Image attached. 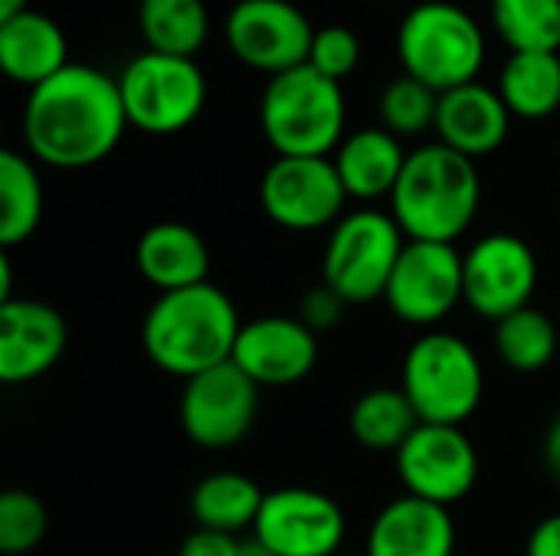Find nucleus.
<instances>
[{
    "instance_id": "28",
    "label": "nucleus",
    "mask_w": 560,
    "mask_h": 556,
    "mask_svg": "<svg viewBox=\"0 0 560 556\" xmlns=\"http://www.w3.org/2000/svg\"><path fill=\"white\" fill-rule=\"evenodd\" d=\"M492 344L509 370L541 374L558 357V328L541 308L528 305L495 324Z\"/></svg>"
},
{
    "instance_id": "17",
    "label": "nucleus",
    "mask_w": 560,
    "mask_h": 556,
    "mask_svg": "<svg viewBox=\"0 0 560 556\" xmlns=\"http://www.w3.org/2000/svg\"><path fill=\"white\" fill-rule=\"evenodd\" d=\"M62 315L36 298L0 301V383L20 387L49 374L66 354Z\"/></svg>"
},
{
    "instance_id": "5",
    "label": "nucleus",
    "mask_w": 560,
    "mask_h": 556,
    "mask_svg": "<svg viewBox=\"0 0 560 556\" xmlns=\"http://www.w3.org/2000/svg\"><path fill=\"white\" fill-rule=\"evenodd\" d=\"M400 390L413 403L420 423L463 426L482 403L486 374L479 354L459 334L427 331L404 357Z\"/></svg>"
},
{
    "instance_id": "9",
    "label": "nucleus",
    "mask_w": 560,
    "mask_h": 556,
    "mask_svg": "<svg viewBox=\"0 0 560 556\" xmlns=\"http://www.w3.org/2000/svg\"><path fill=\"white\" fill-rule=\"evenodd\" d=\"M259 203L276 226L312 233L345 216L348 190L331 157H276L259 180Z\"/></svg>"
},
{
    "instance_id": "31",
    "label": "nucleus",
    "mask_w": 560,
    "mask_h": 556,
    "mask_svg": "<svg viewBox=\"0 0 560 556\" xmlns=\"http://www.w3.org/2000/svg\"><path fill=\"white\" fill-rule=\"evenodd\" d=\"M46 531H49V511L33 492L10 488L0 495V554H33L43 544Z\"/></svg>"
},
{
    "instance_id": "8",
    "label": "nucleus",
    "mask_w": 560,
    "mask_h": 556,
    "mask_svg": "<svg viewBox=\"0 0 560 556\" xmlns=\"http://www.w3.org/2000/svg\"><path fill=\"white\" fill-rule=\"evenodd\" d=\"M128 125L144 134H177L207 105V75L194 56L144 49L118 75Z\"/></svg>"
},
{
    "instance_id": "21",
    "label": "nucleus",
    "mask_w": 560,
    "mask_h": 556,
    "mask_svg": "<svg viewBox=\"0 0 560 556\" xmlns=\"http://www.w3.org/2000/svg\"><path fill=\"white\" fill-rule=\"evenodd\" d=\"M0 66L13 82L30 88L52 79L69 66V43L62 26L30 7L0 20Z\"/></svg>"
},
{
    "instance_id": "16",
    "label": "nucleus",
    "mask_w": 560,
    "mask_h": 556,
    "mask_svg": "<svg viewBox=\"0 0 560 556\" xmlns=\"http://www.w3.org/2000/svg\"><path fill=\"white\" fill-rule=\"evenodd\" d=\"M233 364L256 387H292L318 364V334L302 318L266 315L243 321Z\"/></svg>"
},
{
    "instance_id": "20",
    "label": "nucleus",
    "mask_w": 560,
    "mask_h": 556,
    "mask_svg": "<svg viewBox=\"0 0 560 556\" xmlns=\"http://www.w3.org/2000/svg\"><path fill=\"white\" fill-rule=\"evenodd\" d=\"M138 272L151 288L180 292L203 285L210 275V246L207 239L187 223H154L141 233L135 249Z\"/></svg>"
},
{
    "instance_id": "7",
    "label": "nucleus",
    "mask_w": 560,
    "mask_h": 556,
    "mask_svg": "<svg viewBox=\"0 0 560 556\" xmlns=\"http://www.w3.org/2000/svg\"><path fill=\"white\" fill-rule=\"evenodd\" d=\"M404 246L407 236L390 213L381 210L345 213L331 226L322 256V285H328L345 305L377 301L390 285Z\"/></svg>"
},
{
    "instance_id": "29",
    "label": "nucleus",
    "mask_w": 560,
    "mask_h": 556,
    "mask_svg": "<svg viewBox=\"0 0 560 556\" xmlns=\"http://www.w3.org/2000/svg\"><path fill=\"white\" fill-rule=\"evenodd\" d=\"M492 23L512 52L560 49V0H492Z\"/></svg>"
},
{
    "instance_id": "37",
    "label": "nucleus",
    "mask_w": 560,
    "mask_h": 556,
    "mask_svg": "<svg viewBox=\"0 0 560 556\" xmlns=\"http://www.w3.org/2000/svg\"><path fill=\"white\" fill-rule=\"evenodd\" d=\"M26 7H30V0H0V20L16 16V13L26 10Z\"/></svg>"
},
{
    "instance_id": "27",
    "label": "nucleus",
    "mask_w": 560,
    "mask_h": 556,
    "mask_svg": "<svg viewBox=\"0 0 560 556\" xmlns=\"http://www.w3.org/2000/svg\"><path fill=\"white\" fill-rule=\"evenodd\" d=\"M138 26L148 49L197 56L210 33V13L203 0H141Z\"/></svg>"
},
{
    "instance_id": "32",
    "label": "nucleus",
    "mask_w": 560,
    "mask_h": 556,
    "mask_svg": "<svg viewBox=\"0 0 560 556\" xmlns=\"http://www.w3.org/2000/svg\"><path fill=\"white\" fill-rule=\"evenodd\" d=\"M361 62V39L354 29L348 26H322L315 29V39H312V52H308V66H315L322 75L341 82L348 79Z\"/></svg>"
},
{
    "instance_id": "25",
    "label": "nucleus",
    "mask_w": 560,
    "mask_h": 556,
    "mask_svg": "<svg viewBox=\"0 0 560 556\" xmlns=\"http://www.w3.org/2000/svg\"><path fill=\"white\" fill-rule=\"evenodd\" d=\"M499 95L505 98L509 111L518 118H548L560 108V56L548 49L512 52L502 79Z\"/></svg>"
},
{
    "instance_id": "39",
    "label": "nucleus",
    "mask_w": 560,
    "mask_h": 556,
    "mask_svg": "<svg viewBox=\"0 0 560 556\" xmlns=\"http://www.w3.org/2000/svg\"><path fill=\"white\" fill-rule=\"evenodd\" d=\"M338 556H368V554H338Z\"/></svg>"
},
{
    "instance_id": "10",
    "label": "nucleus",
    "mask_w": 560,
    "mask_h": 556,
    "mask_svg": "<svg viewBox=\"0 0 560 556\" xmlns=\"http://www.w3.org/2000/svg\"><path fill=\"white\" fill-rule=\"evenodd\" d=\"M259 390L233 360L184 380L180 429L200 449H233L259 416Z\"/></svg>"
},
{
    "instance_id": "30",
    "label": "nucleus",
    "mask_w": 560,
    "mask_h": 556,
    "mask_svg": "<svg viewBox=\"0 0 560 556\" xmlns=\"http://www.w3.org/2000/svg\"><path fill=\"white\" fill-rule=\"evenodd\" d=\"M436 108H440V92L404 72L381 92V128H387L397 138L430 131L436 128Z\"/></svg>"
},
{
    "instance_id": "11",
    "label": "nucleus",
    "mask_w": 560,
    "mask_h": 556,
    "mask_svg": "<svg viewBox=\"0 0 560 556\" xmlns=\"http://www.w3.org/2000/svg\"><path fill=\"white\" fill-rule=\"evenodd\" d=\"M535 288H538L535 249L515 233L482 236L463 256V301L492 324L528 308Z\"/></svg>"
},
{
    "instance_id": "1",
    "label": "nucleus",
    "mask_w": 560,
    "mask_h": 556,
    "mask_svg": "<svg viewBox=\"0 0 560 556\" xmlns=\"http://www.w3.org/2000/svg\"><path fill=\"white\" fill-rule=\"evenodd\" d=\"M128 128L118 79L69 62L52 79L30 88L23 105V141L33 161L79 170L105 161Z\"/></svg>"
},
{
    "instance_id": "36",
    "label": "nucleus",
    "mask_w": 560,
    "mask_h": 556,
    "mask_svg": "<svg viewBox=\"0 0 560 556\" xmlns=\"http://www.w3.org/2000/svg\"><path fill=\"white\" fill-rule=\"evenodd\" d=\"M545 462H548L551 475L560 482V413L551 419V426L545 433Z\"/></svg>"
},
{
    "instance_id": "2",
    "label": "nucleus",
    "mask_w": 560,
    "mask_h": 556,
    "mask_svg": "<svg viewBox=\"0 0 560 556\" xmlns=\"http://www.w3.org/2000/svg\"><path fill=\"white\" fill-rule=\"evenodd\" d=\"M240 328L233 298L213 282H203L154 298L141 324V347L158 370L190 380L233 360Z\"/></svg>"
},
{
    "instance_id": "34",
    "label": "nucleus",
    "mask_w": 560,
    "mask_h": 556,
    "mask_svg": "<svg viewBox=\"0 0 560 556\" xmlns=\"http://www.w3.org/2000/svg\"><path fill=\"white\" fill-rule=\"evenodd\" d=\"M240 547H243V537L197 528V531L180 544L177 556H240Z\"/></svg>"
},
{
    "instance_id": "12",
    "label": "nucleus",
    "mask_w": 560,
    "mask_h": 556,
    "mask_svg": "<svg viewBox=\"0 0 560 556\" xmlns=\"http://www.w3.org/2000/svg\"><path fill=\"white\" fill-rule=\"evenodd\" d=\"M226 46L269 79L308 62L315 26L292 0H236L223 23Z\"/></svg>"
},
{
    "instance_id": "23",
    "label": "nucleus",
    "mask_w": 560,
    "mask_h": 556,
    "mask_svg": "<svg viewBox=\"0 0 560 556\" xmlns=\"http://www.w3.org/2000/svg\"><path fill=\"white\" fill-rule=\"evenodd\" d=\"M266 492L243 472H213L197 482L190 495V514L197 528L240 537L256 528Z\"/></svg>"
},
{
    "instance_id": "6",
    "label": "nucleus",
    "mask_w": 560,
    "mask_h": 556,
    "mask_svg": "<svg viewBox=\"0 0 560 556\" xmlns=\"http://www.w3.org/2000/svg\"><path fill=\"white\" fill-rule=\"evenodd\" d=\"M397 52L407 75L443 95L456 85L476 82L486 62V36L463 7L427 0L400 20Z\"/></svg>"
},
{
    "instance_id": "24",
    "label": "nucleus",
    "mask_w": 560,
    "mask_h": 556,
    "mask_svg": "<svg viewBox=\"0 0 560 556\" xmlns=\"http://www.w3.org/2000/svg\"><path fill=\"white\" fill-rule=\"evenodd\" d=\"M43 220V180L30 154L0 151V246L3 252L33 239Z\"/></svg>"
},
{
    "instance_id": "26",
    "label": "nucleus",
    "mask_w": 560,
    "mask_h": 556,
    "mask_svg": "<svg viewBox=\"0 0 560 556\" xmlns=\"http://www.w3.org/2000/svg\"><path fill=\"white\" fill-rule=\"evenodd\" d=\"M420 416L400 387H374L351 406V436L371 452H400L417 433Z\"/></svg>"
},
{
    "instance_id": "14",
    "label": "nucleus",
    "mask_w": 560,
    "mask_h": 556,
    "mask_svg": "<svg viewBox=\"0 0 560 556\" xmlns=\"http://www.w3.org/2000/svg\"><path fill=\"white\" fill-rule=\"evenodd\" d=\"M394 462L407 495L440 508L459 505L479 482V452L463 426L420 423Z\"/></svg>"
},
{
    "instance_id": "15",
    "label": "nucleus",
    "mask_w": 560,
    "mask_h": 556,
    "mask_svg": "<svg viewBox=\"0 0 560 556\" xmlns=\"http://www.w3.org/2000/svg\"><path fill=\"white\" fill-rule=\"evenodd\" d=\"M348 534L345 511L315 488L266 492L253 537L276 556H338Z\"/></svg>"
},
{
    "instance_id": "35",
    "label": "nucleus",
    "mask_w": 560,
    "mask_h": 556,
    "mask_svg": "<svg viewBox=\"0 0 560 556\" xmlns=\"http://www.w3.org/2000/svg\"><path fill=\"white\" fill-rule=\"evenodd\" d=\"M525 556H560V514L535 524V531L528 534Z\"/></svg>"
},
{
    "instance_id": "33",
    "label": "nucleus",
    "mask_w": 560,
    "mask_h": 556,
    "mask_svg": "<svg viewBox=\"0 0 560 556\" xmlns=\"http://www.w3.org/2000/svg\"><path fill=\"white\" fill-rule=\"evenodd\" d=\"M345 301L328 288V285H318V288H312L305 298H302V308H299V318L318 334V331H328V328H335L338 321H341V315H345Z\"/></svg>"
},
{
    "instance_id": "13",
    "label": "nucleus",
    "mask_w": 560,
    "mask_h": 556,
    "mask_svg": "<svg viewBox=\"0 0 560 556\" xmlns=\"http://www.w3.org/2000/svg\"><path fill=\"white\" fill-rule=\"evenodd\" d=\"M394 318L413 328H436L463 301V256L450 242L407 239L384 292Z\"/></svg>"
},
{
    "instance_id": "19",
    "label": "nucleus",
    "mask_w": 560,
    "mask_h": 556,
    "mask_svg": "<svg viewBox=\"0 0 560 556\" xmlns=\"http://www.w3.org/2000/svg\"><path fill=\"white\" fill-rule=\"evenodd\" d=\"M368 556H453L456 524L450 508L404 495L381 508L368 531Z\"/></svg>"
},
{
    "instance_id": "18",
    "label": "nucleus",
    "mask_w": 560,
    "mask_h": 556,
    "mask_svg": "<svg viewBox=\"0 0 560 556\" xmlns=\"http://www.w3.org/2000/svg\"><path fill=\"white\" fill-rule=\"evenodd\" d=\"M509 128H512V111L505 98L499 95V88L482 85L479 79L440 95L433 131L440 134V144L472 161L499 151L509 138Z\"/></svg>"
},
{
    "instance_id": "4",
    "label": "nucleus",
    "mask_w": 560,
    "mask_h": 556,
    "mask_svg": "<svg viewBox=\"0 0 560 556\" xmlns=\"http://www.w3.org/2000/svg\"><path fill=\"white\" fill-rule=\"evenodd\" d=\"M341 82L302 62L269 79L259 102V125L279 157H331L345 141Z\"/></svg>"
},
{
    "instance_id": "22",
    "label": "nucleus",
    "mask_w": 560,
    "mask_h": 556,
    "mask_svg": "<svg viewBox=\"0 0 560 556\" xmlns=\"http://www.w3.org/2000/svg\"><path fill=\"white\" fill-rule=\"evenodd\" d=\"M331 161L348 197L377 200L394 193L407 164V151L400 147V138L387 128H361L338 144Z\"/></svg>"
},
{
    "instance_id": "38",
    "label": "nucleus",
    "mask_w": 560,
    "mask_h": 556,
    "mask_svg": "<svg viewBox=\"0 0 560 556\" xmlns=\"http://www.w3.org/2000/svg\"><path fill=\"white\" fill-rule=\"evenodd\" d=\"M240 556H276V554H269L256 537H249V541H243V547H240Z\"/></svg>"
},
{
    "instance_id": "3",
    "label": "nucleus",
    "mask_w": 560,
    "mask_h": 556,
    "mask_svg": "<svg viewBox=\"0 0 560 556\" xmlns=\"http://www.w3.org/2000/svg\"><path fill=\"white\" fill-rule=\"evenodd\" d=\"M479 200L482 180L476 161L436 141L407 154L404 174L390 193V216L407 239L456 246L472 226Z\"/></svg>"
}]
</instances>
